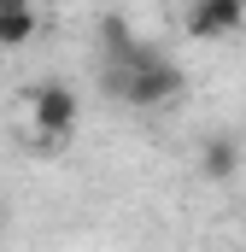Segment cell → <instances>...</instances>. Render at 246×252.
Masks as SVG:
<instances>
[{
    "label": "cell",
    "mask_w": 246,
    "mask_h": 252,
    "mask_svg": "<svg viewBox=\"0 0 246 252\" xmlns=\"http://www.w3.org/2000/svg\"><path fill=\"white\" fill-rule=\"evenodd\" d=\"M106 94L123 100L129 112H158V106L187 94V76H182V64H170L153 41H135L118 64H106Z\"/></svg>",
    "instance_id": "obj_1"
},
{
    "label": "cell",
    "mask_w": 246,
    "mask_h": 252,
    "mask_svg": "<svg viewBox=\"0 0 246 252\" xmlns=\"http://www.w3.org/2000/svg\"><path fill=\"white\" fill-rule=\"evenodd\" d=\"M24 106H30V129L41 135V147L70 141L76 124H82V106H76V88H70V82H35V88L24 94Z\"/></svg>",
    "instance_id": "obj_2"
},
{
    "label": "cell",
    "mask_w": 246,
    "mask_h": 252,
    "mask_svg": "<svg viewBox=\"0 0 246 252\" xmlns=\"http://www.w3.org/2000/svg\"><path fill=\"white\" fill-rule=\"evenodd\" d=\"M246 30V0H187V35L193 41H217Z\"/></svg>",
    "instance_id": "obj_3"
},
{
    "label": "cell",
    "mask_w": 246,
    "mask_h": 252,
    "mask_svg": "<svg viewBox=\"0 0 246 252\" xmlns=\"http://www.w3.org/2000/svg\"><path fill=\"white\" fill-rule=\"evenodd\" d=\"M199 176L205 182H235L241 176V141L235 135H211L199 147Z\"/></svg>",
    "instance_id": "obj_4"
},
{
    "label": "cell",
    "mask_w": 246,
    "mask_h": 252,
    "mask_svg": "<svg viewBox=\"0 0 246 252\" xmlns=\"http://www.w3.org/2000/svg\"><path fill=\"white\" fill-rule=\"evenodd\" d=\"M35 0H0V53L12 47H30L35 41Z\"/></svg>",
    "instance_id": "obj_5"
},
{
    "label": "cell",
    "mask_w": 246,
    "mask_h": 252,
    "mask_svg": "<svg viewBox=\"0 0 246 252\" xmlns=\"http://www.w3.org/2000/svg\"><path fill=\"white\" fill-rule=\"evenodd\" d=\"M135 41H141V35L129 30V18H123V12H100V53H106V64H118Z\"/></svg>",
    "instance_id": "obj_6"
},
{
    "label": "cell",
    "mask_w": 246,
    "mask_h": 252,
    "mask_svg": "<svg viewBox=\"0 0 246 252\" xmlns=\"http://www.w3.org/2000/svg\"><path fill=\"white\" fill-rule=\"evenodd\" d=\"M0 223H6V199H0Z\"/></svg>",
    "instance_id": "obj_7"
}]
</instances>
